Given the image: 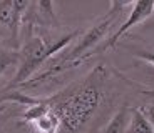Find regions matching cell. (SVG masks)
<instances>
[{
  "label": "cell",
  "instance_id": "1",
  "mask_svg": "<svg viewBox=\"0 0 154 133\" xmlns=\"http://www.w3.org/2000/svg\"><path fill=\"white\" fill-rule=\"evenodd\" d=\"M107 68L96 65L85 77L47 97L49 108L59 120L57 133H81L100 110L106 98Z\"/></svg>",
  "mask_w": 154,
  "mask_h": 133
},
{
  "label": "cell",
  "instance_id": "2",
  "mask_svg": "<svg viewBox=\"0 0 154 133\" xmlns=\"http://www.w3.org/2000/svg\"><path fill=\"white\" fill-rule=\"evenodd\" d=\"M23 40L19 47V68H17L14 78L0 90H15L27 83L37 70L42 65L59 55L67 45L79 37V32L74 30L69 33L54 37L52 32H35V30H22Z\"/></svg>",
  "mask_w": 154,
  "mask_h": 133
},
{
  "label": "cell",
  "instance_id": "3",
  "mask_svg": "<svg viewBox=\"0 0 154 133\" xmlns=\"http://www.w3.org/2000/svg\"><path fill=\"white\" fill-rule=\"evenodd\" d=\"M30 2L20 0H2L0 2V27L10 33V48L19 50L20 47V27L23 15L27 12Z\"/></svg>",
  "mask_w": 154,
  "mask_h": 133
},
{
  "label": "cell",
  "instance_id": "4",
  "mask_svg": "<svg viewBox=\"0 0 154 133\" xmlns=\"http://www.w3.org/2000/svg\"><path fill=\"white\" fill-rule=\"evenodd\" d=\"M152 10H154V2H152V0L131 2V10H129V15H127V19L124 20L122 25H121L119 28H117V30H116L114 33H112L111 37L107 38V40H104V43H100V45L97 47L96 50H94L92 55H96V53H102V52H106V50H109L111 47H114L116 43H117L121 38H122V35H126L127 32L132 28V27H136L137 23L144 22V20L149 19L151 15H154Z\"/></svg>",
  "mask_w": 154,
  "mask_h": 133
},
{
  "label": "cell",
  "instance_id": "5",
  "mask_svg": "<svg viewBox=\"0 0 154 133\" xmlns=\"http://www.w3.org/2000/svg\"><path fill=\"white\" fill-rule=\"evenodd\" d=\"M126 133H154L146 111L141 108H132Z\"/></svg>",
  "mask_w": 154,
  "mask_h": 133
},
{
  "label": "cell",
  "instance_id": "6",
  "mask_svg": "<svg viewBox=\"0 0 154 133\" xmlns=\"http://www.w3.org/2000/svg\"><path fill=\"white\" fill-rule=\"evenodd\" d=\"M129 118H131V108L124 105L121 110H117L112 115V118L107 122L102 133H126Z\"/></svg>",
  "mask_w": 154,
  "mask_h": 133
},
{
  "label": "cell",
  "instance_id": "7",
  "mask_svg": "<svg viewBox=\"0 0 154 133\" xmlns=\"http://www.w3.org/2000/svg\"><path fill=\"white\" fill-rule=\"evenodd\" d=\"M14 65H19V50H14L10 47H0V77Z\"/></svg>",
  "mask_w": 154,
  "mask_h": 133
},
{
  "label": "cell",
  "instance_id": "8",
  "mask_svg": "<svg viewBox=\"0 0 154 133\" xmlns=\"http://www.w3.org/2000/svg\"><path fill=\"white\" fill-rule=\"evenodd\" d=\"M131 52H132L134 57L139 58V60L147 62L149 65L154 67V50H149V48H132Z\"/></svg>",
  "mask_w": 154,
  "mask_h": 133
},
{
  "label": "cell",
  "instance_id": "9",
  "mask_svg": "<svg viewBox=\"0 0 154 133\" xmlns=\"http://www.w3.org/2000/svg\"><path fill=\"white\" fill-rule=\"evenodd\" d=\"M146 115H147V118H149L151 126H152V132H154V105H152V106L149 108V110L146 111Z\"/></svg>",
  "mask_w": 154,
  "mask_h": 133
},
{
  "label": "cell",
  "instance_id": "10",
  "mask_svg": "<svg viewBox=\"0 0 154 133\" xmlns=\"http://www.w3.org/2000/svg\"><path fill=\"white\" fill-rule=\"evenodd\" d=\"M2 123H4V120H0V126H2Z\"/></svg>",
  "mask_w": 154,
  "mask_h": 133
},
{
  "label": "cell",
  "instance_id": "11",
  "mask_svg": "<svg viewBox=\"0 0 154 133\" xmlns=\"http://www.w3.org/2000/svg\"><path fill=\"white\" fill-rule=\"evenodd\" d=\"M152 13H154V10H152Z\"/></svg>",
  "mask_w": 154,
  "mask_h": 133
}]
</instances>
